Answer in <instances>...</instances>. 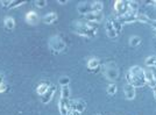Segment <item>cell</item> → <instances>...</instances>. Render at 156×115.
Masks as SVG:
<instances>
[{"instance_id": "cell-40", "label": "cell", "mask_w": 156, "mask_h": 115, "mask_svg": "<svg viewBox=\"0 0 156 115\" xmlns=\"http://www.w3.org/2000/svg\"><path fill=\"white\" fill-rule=\"evenodd\" d=\"M96 115H100V114H96Z\"/></svg>"}, {"instance_id": "cell-30", "label": "cell", "mask_w": 156, "mask_h": 115, "mask_svg": "<svg viewBox=\"0 0 156 115\" xmlns=\"http://www.w3.org/2000/svg\"><path fill=\"white\" fill-rule=\"evenodd\" d=\"M35 6L39 7V8H43L47 6V0H35Z\"/></svg>"}, {"instance_id": "cell-25", "label": "cell", "mask_w": 156, "mask_h": 115, "mask_svg": "<svg viewBox=\"0 0 156 115\" xmlns=\"http://www.w3.org/2000/svg\"><path fill=\"white\" fill-rule=\"evenodd\" d=\"M128 6H129V11L133 13H139V2L137 1H133V0H130L128 1Z\"/></svg>"}, {"instance_id": "cell-16", "label": "cell", "mask_w": 156, "mask_h": 115, "mask_svg": "<svg viewBox=\"0 0 156 115\" xmlns=\"http://www.w3.org/2000/svg\"><path fill=\"white\" fill-rule=\"evenodd\" d=\"M105 30H106V34H107V36H108L110 38H117L118 36H119V35L117 34V32H115V29L113 28L112 23H111L110 19H107V21H106Z\"/></svg>"}, {"instance_id": "cell-28", "label": "cell", "mask_w": 156, "mask_h": 115, "mask_svg": "<svg viewBox=\"0 0 156 115\" xmlns=\"http://www.w3.org/2000/svg\"><path fill=\"white\" fill-rule=\"evenodd\" d=\"M118 91V87L115 84H110L108 86H107V93L110 94V96H114L115 93H117Z\"/></svg>"}, {"instance_id": "cell-13", "label": "cell", "mask_w": 156, "mask_h": 115, "mask_svg": "<svg viewBox=\"0 0 156 115\" xmlns=\"http://www.w3.org/2000/svg\"><path fill=\"white\" fill-rule=\"evenodd\" d=\"M124 93L127 100H133V99L135 98V96H136L135 87H133L132 85H128V84H127L126 86H124Z\"/></svg>"}, {"instance_id": "cell-10", "label": "cell", "mask_w": 156, "mask_h": 115, "mask_svg": "<svg viewBox=\"0 0 156 115\" xmlns=\"http://www.w3.org/2000/svg\"><path fill=\"white\" fill-rule=\"evenodd\" d=\"M137 21L139 22H142L144 25H148L150 27H153L154 29H156V20L149 18L147 14H137Z\"/></svg>"}, {"instance_id": "cell-23", "label": "cell", "mask_w": 156, "mask_h": 115, "mask_svg": "<svg viewBox=\"0 0 156 115\" xmlns=\"http://www.w3.org/2000/svg\"><path fill=\"white\" fill-rule=\"evenodd\" d=\"M61 99L69 101L70 100V87L69 86H63L62 87V92H61Z\"/></svg>"}, {"instance_id": "cell-34", "label": "cell", "mask_w": 156, "mask_h": 115, "mask_svg": "<svg viewBox=\"0 0 156 115\" xmlns=\"http://www.w3.org/2000/svg\"><path fill=\"white\" fill-rule=\"evenodd\" d=\"M57 2H58L59 5H66V4L69 2V1H68V0H58Z\"/></svg>"}, {"instance_id": "cell-4", "label": "cell", "mask_w": 156, "mask_h": 115, "mask_svg": "<svg viewBox=\"0 0 156 115\" xmlns=\"http://www.w3.org/2000/svg\"><path fill=\"white\" fill-rule=\"evenodd\" d=\"M103 72H104V76L107 80H115L118 77H119V69H118L117 64L113 63V62H107L106 64H104L103 66Z\"/></svg>"}, {"instance_id": "cell-27", "label": "cell", "mask_w": 156, "mask_h": 115, "mask_svg": "<svg viewBox=\"0 0 156 115\" xmlns=\"http://www.w3.org/2000/svg\"><path fill=\"white\" fill-rule=\"evenodd\" d=\"M146 65L149 66V68H153L156 65V56H149V57L146 58Z\"/></svg>"}, {"instance_id": "cell-21", "label": "cell", "mask_w": 156, "mask_h": 115, "mask_svg": "<svg viewBox=\"0 0 156 115\" xmlns=\"http://www.w3.org/2000/svg\"><path fill=\"white\" fill-rule=\"evenodd\" d=\"M103 8H104V5H103V2H101V1L97 0V1H92V2H91V9H92V12L101 13Z\"/></svg>"}, {"instance_id": "cell-31", "label": "cell", "mask_w": 156, "mask_h": 115, "mask_svg": "<svg viewBox=\"0 0 156 115\" xmlns=\"http://www.w3.org/2000/svg\"><path fill=\"white\" fill-rule=\"evenodd\" d=\"M12 0H2L1 1V5H2V7H6V8H9V6L12 5Z\"/></svg>"}, {"instance_id": "cell-29", "label": "cell", "mask_w": 156, "mask_h": 115, "mask_svg": "<svg viewBox=\"0 0 156 115\" xmlns=\"http://www.w3.org/2000/svg\"><path fill=\"white\" fill-rule=\"evenodd\" d=\"M27 1H14L13 0V2H12V5L9 6V9H12V8H18V7H20V6H22V5H25Z\"/></svg>"}, {"instance_id": "cell-7", "label": "cell", "mask_w": 156, "mask_h": 115, "mask_svg": "<svg viewBox=\"0 0 156 115\" xmlns=\"http://www.w3.org/2000/svg\"><path fill=\"white\" fill-rule=\"evenodd\" d=\"M84 18L89 23H99L103 21V14L98 12H91L84 15Z\"/></svg>"}, {"instance_id": "cell-35", "label": "cell", "mask_w": 156, "mask_h": 115, "mask_svg": "<svg viewBox=\"0 0 156 115\" xmlns=\"http://www.w3.org/2000/svg\"><path fill=\"white\" fill-rule=\"evenodd\" d=\"M4 79H5L4 75H2V73H0V85H1V84H4Z\"/></svg>"}, {"instance_id": "cell-12", "label": "cell", "mask_w": 156, "mask_h": 115, "mask_svg": "<svg viewBox=\"0 0 156 115\" xmlns=\"http://www.w3.org/2000/svg\"><path fill=\"white\" fill-rule=\"evenodd\" d=\"M77 11H78V13H79V14H82V15H86V14L91 13L92 12L91 2H86V1H83V2L78 4Z\"/></svg>"}, {"instance_id": "cell-19", "label": "cell", "mask_w": 156, "mask_h": 115, "mask_svg": "<svg viewBox=\"0 0 156 115\" xmlns=\"http://www.w3.org/2000/svg\"><path fill=\"white\" fill-rule=\"evenodd\" d=\"M111 21V23H112V26H113V28L115 29V32H117L118 35H120L121 34V30H122V23L119 21V19L118 18H115V16H111V18H108Z\"/></svg>"}, {"instance_id": "cell-9", "label": "cell", "mask_w": 156, "mask_h": 115, "mask_svg": "<svg viewBox=\"0 0 156 115\" xmlns=\"http://www.w3.org/2000/svg\"><path fill=\"white\" fill-rule=\"evenodd\" d=\"M70 109L77 110L79 113H83L86 109V102L84 100H82V99H77V100L70 101Z\"/></svg>"}, {"instance_id": "cell-33", "label": "cell", "mask_w": 156, "mask_h": 115, "mask_svg": "<svg viewBox=\"0 0 156 115\" xmlns=\"http://www.w3.org/2000/svg\"><path fill=\"white\" fill-rule=\"evenodd\" d=\"M7 91V86L5 84H1L0 85V93H4V92H6Z\"/></svg>"}, {"instance_id": "cell-1", "label": "cell", "mask_w": 156, "mask_h": 115, "mask_svg": "<svg viewBox=\"0 0 156 115\" xmlns=\"http://www.w3.org/2000/svg\"><path fill=\"white\" fill-rule=\"evenodd\" d=\"M126 80L128 85H132L133 87H143L146 83V76H144V70L139 65L132 66L126 73Z\"/></svg>"}, {"instance_id": "cell-8", "label": "cell", "mask_w": 156, "mask_h": 115, "mask_svg": "<svg viewBox=\"0 0 156 115\" xmlns=\"http://www.w3.org/2000/svg\"><path fill=\"white\" fill-rule=\"evenodd\" d=\"M55 93H56V86H55V85H50L49 89L47 91L43 96H41V101H42V103H44V105L49 103V102L52 100V98H54V96H55Z\"/></svg>"}, {"instance_id": "cell-32", "label": "cell", "mask_w": 156, "mask_h": 115, "mask_svg": "<svg viewBox=\"0 0 156 115\" xmlns=\"http://www.w3.org/2000/svg\"><path fill=\"white\" fill-rule=\"evenodd\" d=\"M82 113H79L77 110H73V109H69V112H68V115H80Z\"/></svg>"}, {"instance_id": "cell-11", "label": "cell", "mask_w": 156, "mask_h": 115, "mask_svg": "<svg viewBox=\"0 0 156 115\" xmlns=\"http://www.w3.org/2000/svg\"><path fill=\"white\" fill-rule=\"evenodd\" d=\"M144 76H146V83L149 85L151 89H154L156 87V77L153 73V71L150 70H144Z\"/></svg>"}, {"instance_id": "cell-3", "label": "cell", "mask_w": 156, "mask_h": 115, "mask_svg": "<svg viewBox=\"0 0 156 115\" xmlns=\"http://www.w3.org/2000/svg\"><path fill=\"white\" fill-rule=\"evenodd\" d=\"M65 42L63 41V38L58 36V35H54L49 38V49L52 51L54 55H57L59 52L64 51L65 49Z\"/></svg>"}, {"instance_id": "cell-15", "label": "cell", "mask_w": 156, "mask_h": 115, "mask_svg": "<svg viewBox=\"0 0 156 115\" xmlns=\"http://www.w3.org/2000/svg\"><path fill=\"white\" fill-rule=\"evenodd\" d=\"M70 109V100L69 101H65L59 99L58 101V110L61 115H68V112Z\"/></svg>"}, {"instance_id": "cell-18", "label": "cell", "mask_w": 156, "mask_h": 115, "mask_svg": "<svg viewBox=\"0 0 156 115\" xmlns=\"http://www.w3.org/2000/svg\"><path fill=\"white\" fill-rule=\"evenodd\" d=\"M56 20H57V13L49 12V13H47L46 15L43 16L42 21H43L46 25H51V23H54Z\"/></svg>"}, {"instance_id": "cell-36", "label": "cell", "mask_w": 156, "mask_h": 115, "mask_svg": "<svg viewBox=\"0 0 156 115\" xmlns=\"http://www.w3.org/2000/svg\"><path fill=\"white\" fill-rule=\"evenodd\" d=\"M153 94H154V99L156 100V87L154 89H153Z\"/></svg>"}, {"instance_id": "cell-6", "label": "cell", "mask_w": 156, "mask_h": 115, "mask_svg": "<svg viewBox=\"0 0 156 115\" xmlns=\"http://www.w3.org/2000/svg\"><path fill=\"white\" fill-rule=\"evenodd\" d=\"M139 14V13H137ZM137 14L136 13H133L130 12L129 9H128V12L126 13L125 15L122 16H118V19L119 21L122 23V25H129V23H134V22H136L137 21Z\"/></svg>"}, {"instance_id": "cell-20", "label": "cell", "mask_w": 156, "mask_h": 115, "mask_svg": "<svg viewBox=\"0 0 156 115\" xmlns=\"http://www.w3.org/2000/svg\"><path fill=\"white\" fill-rule=\"evenodd\" d=\"M49 87H50V84L49 83H41L39 86L36 87V93H37L39 96H42L49 89Z\"/></svg>"}, {"instance_id": "cell-17", "label": "cell", "mask_w": 156, "mask_h": 115, "mask_svg": "<svg viewBox=\"0 0 156 115\" xmlns=\"http://www.w3.org/2000/svg\"><path fill=\"white\" fill-rule=\"evenodd\" d=\"M100 68V61L96 57H92L87 61V69L92 72H96Z\"/></svg>"}, {"instance_id": "cell-5", "label": "cell", "mask_w": 156, "mask_h": 115, "mask_svg": "<svg viewBox=\"0 0 156 115\" xmlns=\"http://www.w3.org/2000/svg\"><path fill=\"white\" fill-rule=\"evenodd\" d=\"M129 6H128V1H124V0H117L114 2V11L117 13L118 16H122L126 13L128 12Z\"/></svg>"}, {"instance_id": "cell-2", "label": "cell", "mask_w": 156, "mask_h": 115, "mask_svg": "<svg viewBox=\"0 0 156 115\" xmlns=\"http://www.w3.org/2000/svg\"><path fill=\"white\" fill-rule=\"evenodd\" d=\"M73 32L77 35L85 37H96L97 36V27L90 25L89 22L76 21L73 23Z\"/></svg>"}, {"instance_id": "cell-26", "label": "cell", "mask_w": 156, "mask_h": 115, "mask_svg": "<svg viewBox=\"0 0 156 115\" xmlns=\"http://www.w3.org/2000/svg\"><path fill=\"white\" fill-rule=\"evenodd\" d=\"M58 83H59V85H61L62 87H63V86H69V84H70V78H69L68 76L59 77Z\"/></svg>"}, {"instance_id": "cell-38", "label": "cell", "mask_w": 156, "mask_h": 115, "mask_svg": "<svg viewBox=\"0 0 156 115\" xmlns=\"http://www.w3.org/2000/svg\"><path fill=\"white\" fill-rule=\"evenodd\" d=\"M154 34H155V36H156V29H154Z\"/></svg>"}, {"instance_id": "cell-37", "label": "cell", "mask_w": 156, "mask_h": 115, "mask_svg": "<svg viewBox=\"0 0 156 115\" xmlns=\"http://www.w3.org/2000/svg\"><path fill=\"white\" fill-rule=\"evenodd\" d=\"M153 5H154V7L156 8V1H153Z\"/></svg>"}, {"instance_id": "cell-24", "label": "cell", "mask_w": 156, "mask_h": 115, "mask_svg": "<svg viewBox=\"0 0 156 115\" xmlns=\"http://www.w3.org/2000/svg\"><path fill=\"white\" fill-rule=\"evenodd\" d=\"M4 23H5V27H6L8 30H13L14 27H15V20L13 18H11V16H7Z\"/></svg>"}, {"instance_id": "cell-14", "label": "cell", "mask_w": 156, "mask_h": 115, "mask_svg": "<svg viewBox=\"0 0 156 115\" xmlns=\"http://www.w3.org/2000/svg\"><path fill=\"white\" fill-rule=\"evenodd\" d=\"M26 22L28 25L35 26L37 22H39V15L37 13L34 12V11H30L26 14Z\"/></svg>"}, {"instance_id": "cell-41", "label": "cell", "mask_w": 156, "mask_h": 115, "mask_svg": "<svg viewBox=\"0 0 156 115\" xmlns=\"http://www.w3.org/2000/svg\"><path fill=\"white\" fill-rule=\"evenodd\" d=\"M155 68H156V65H155Z\"/></svg>"}, {"instance_id": "cell-39", "label": "cell", "mask_w": 156, "mask_h": 115, "mask_svg": "<svg viewBox=\"0 0 156 115\" xmlns=\"http://www.w3.org/2000/svg\"><path fill=\"white\" fill-rule=\"evenodd\" d=\"M155 49H156V43H155Z\"/></svg>"}, {"instance_id": "cell-22", "label": "cell", "mask_w": 156, "mask_h": 115, "mask_svg": "<svg viewBox=\"0 0 156 115\" xmlns=\"http://www.w3.org/2000/svg\"><path fill=\"white\" fill-rule=\"evenodd\" d=\"M142 43V40L140 36H136V35H134V36H130L129 37V45L132 48H136L139 45H141Z\"/></svg>"}]
</instances>
